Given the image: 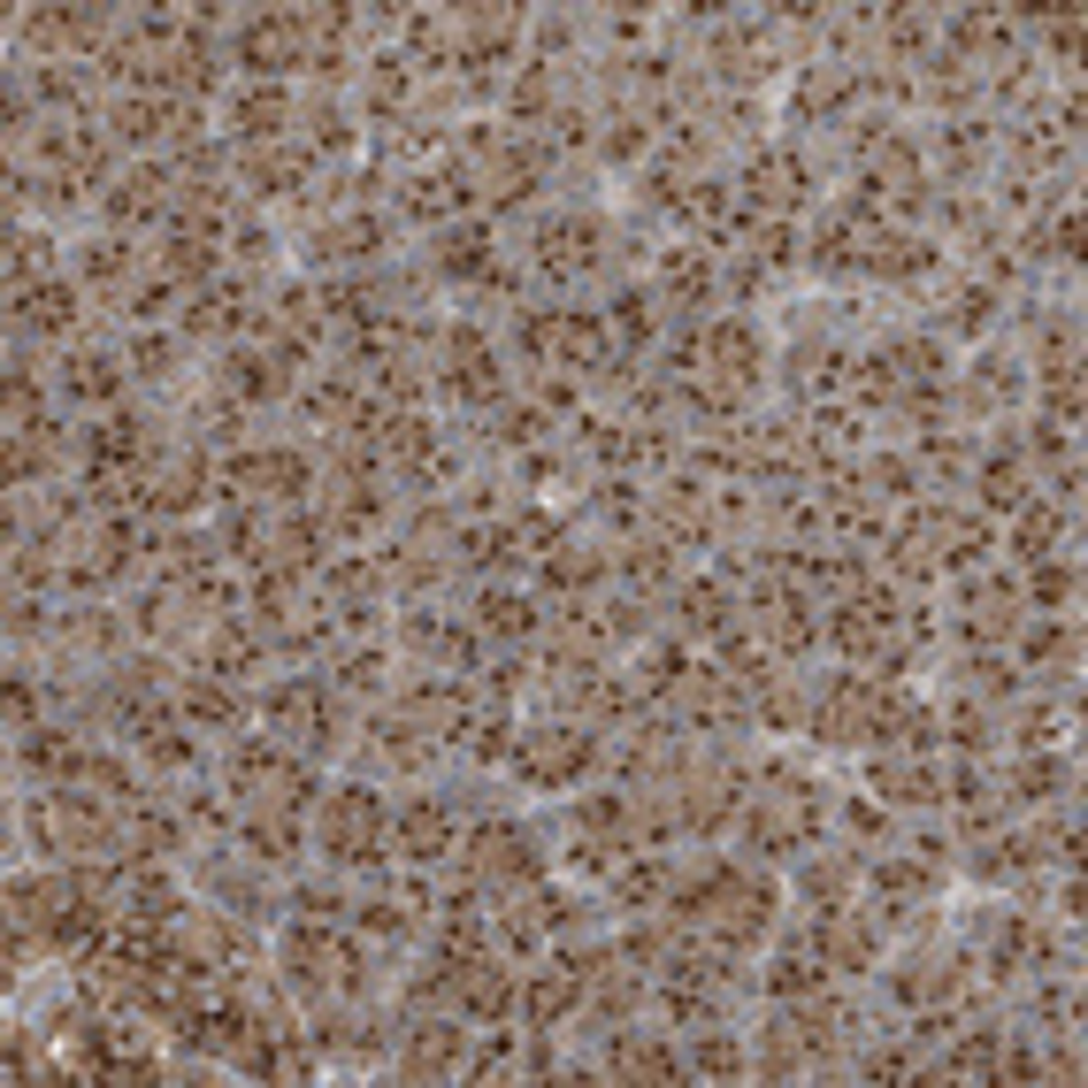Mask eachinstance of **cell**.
I'll return each mask as SVG.
<instances>
[{
    "label": "cell",
    "mask_w": 1088,
    "mask_h": 1088,
    "mask_svg": "<svg viewBox=\"0 0 1088 1088\" xmlns=\"http://www.w3.org/2000/svg\"><path fill=\"white\" fill-rule=\"evenodd\" d=\"M138 368L161 376V368H169V338H138Z\"/></svg>",
    "instance_id": "11"
},
{
    "label": "cell",
    "mask_w": 1088,
    "mask_h": 1088,
    "mask_svg": "<svg viewBox=\"0 0 1088 1088\" xmlns=\"http://www.w3.org/2000/svg\"><path fill=\"white\" fill-rule=\"evenodd\" d=\"M483 621H491L498 637H521V629H529V599H513V591H498V599H483Z\"/></svg>",
    "instance_id": "6"
},
{
    "label": "cell",
    "mask_w": 1088,
    "mask_h": 1088,
    "mask_svg": "<svg viewBox=\"0 0 1088 1088\" xmlns=\"http://www.w3.org/2000/svg\"><path fill=\"white\" fill-rule=\"evenodd\" d=\"M399 836H407L414 859H445V844H452V812H445V805H414Z\"/></svg>",
    "instance_id": "2"
},
{
    "label": "cell",
    "mask_w": 1088,
    "mask_h": 1088,
    "mask_svg": "<svg viewBox=\"0 0 1088 1088\" xmlns=\"http://www.w3.org/2000/svg\"><path fill=\"white\" fill-rule=\"evenodd\" d=\"M981 498H989V506H1012V498H1019V468H989V475H981Z\"/></svg>",
    "instance_id": "8"
},
{
    "label": "cell",
    "mask_w": 1088,
    "mask_h": 1088,
    "mask_svg": "<svg viewBox=\"0 0 1088 1088\" xmlns=\"http://www.w3.org/2000/svg\"><path fill=\"white\" fill-rule=\"evenodd\" d=\"M452 989H460V1004H468V1012H506V996H513V989H506V974H498V966H483V958H475V966H460V981H452Z\"/></svg>",
    "instance_id": "4"
},
{
    "label": "cell",
    "mask_w": 1088,
    "mask_h": 1088,
    "mask_svg": "<svg viewBox=\"0 0 1088 1088\" xmlns=\"http://www.w3.org/2000/svg\"><path fill=\"white\" fill-rule=\"evenodd\" d=\"M568 996H576V958L544 966V974L529 981V1012H536V1019H560V1012H568Z\"/></svg>",
    "instance_id": "3"
},
{
    "label": "cell",
    "mask_w": 1088,
    "mask_h": 1088,
    "mask_svg": "<svg viewBox=\"0 0 1088 1088\" xmlns=\"http://www.w3.org/2000/svg\"><path fill=\"white\" fill-rule=\"evenodd\" d=\"M1050 536H1057V521H1050V513H1027V521H1019V553H1027V560H1042V553H1050Z\"/></svg>",
    "instance_id": "7"
},
{
    "label": "cell",
    "mask_w": 1088,
    "mask_h": 1088,
    "mask_svg": "<svg viewBox=\"0 0 1088 1088\" xmlns=\"http://www.w3.org/2000/svg\"><path fill=\"white\" fill-rule=\"evenodd\" d=\"M736 1065H744L736 1042H705V1050H698V1073H736Z\"/></svg>",
    "instance_id": "10"
},
{
    "label": "cell",
    "mask_w": 1088,
    "mask_h": 1088,
    "mask_svg": "<svg viewBox=\"0 0 1088 1088\" xmlns=\"http://www.w3.org/2000/svg\"><path fill=\"white\" fill-rule=\"evenodd\" d=\"M222 384H230V391H268V368H261V361H230Z\"/></svg>",
    "instance_id": "9"
},
{
    "label": "cell",
    "mask_w": 1088,
    "mask_h": 1088,
    "mask_svg": "<svg viewBox=\"0 0 1088 1088\" xmlns=\"http://www.w3.org/2000/svg\"><path fill=\"white\" fill-rule=\"evenodd\" d=\"M292 55H300V32H292L285 16H253V24H245V62H253V70H285Z\"/></svg>",
    "instance_id": "1"
},
{
    "label": "cell",
    "mask_w": 1088,
    "mask_h": 1088,
    "mask_svg": "<svg viewBox=\"0 0 1088 1088\" xmlns=\"http://www.w3.org/2000/svg\"><path fill=\"white\" fill-rule=\"evenodd\" d=\"M62 384L85 391V399H108V391H116V361H108V353H77V361L62 368Z\"/></svg>",
    "instance_id": "5"
},
{
    "label": "cell",
    "mask_w": 1088,
    "mask_h": 1088,
    "mask_svg": "<svg viewBox=\"0 0 1088 1088\" xmlns=\"http://www.w3.org/2000/svg\"><path fill=\"white\" fill-rule=\"evenodd\" d=\"M1065 591H1073L1065 568H1042V576H1035V599H1065Z\"/></svg>",
    "instance_id": "12"
}]
</instances>
